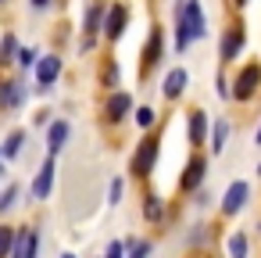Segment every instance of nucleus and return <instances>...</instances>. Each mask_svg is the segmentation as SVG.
<instances>
[{
  "label": "nucleus",
  "instance_id": "obj_1",
  "mask_svg": "<svg viewBox=\"0 0 261 258\" xmlns=\"http://www.w3.org/2000/svg\"><path fill=\"white\" fill-rule=\"evenodd\" d=\"M175 29H179V33H175V47H179V51H186L190 40H200V36H204V11H200L197 0H190V4L179 8Z\"/></svg>",
  "mask_w": 261,
  "mask_h": 258
},
{
  "label": "nucleus",
  "instance_id": "obj_2",
  "mask_svg": "<svg viewBox=\"0 0 261 258\" xmlns=\"http://www.w3.org/2000/svg\"><path fill=\"white\" fill-rule=\"evenodd\" d=\"M154 161H158V140H150V136H147V140L140 144L136 158H133V172H136V176H150Z\"/></svg>",
  "mask_w": 261,
  "mask_h": 258
},
{
  "label": "nucleus",
  "instance_id": "obj_3",
  "mask_svg": "<svg viewBox=\"0 0 261 258\" xmlns=\"http://www.w3.org/2000/svg\"><path fill=\"white\" fill-rule=\"evenodd\" d=\"M257 83H261V68H257V65H247V68L240 72V79H236V90H232V97H240V101L254 97Z\"/></svg>",
  "mask_w": 261,
  "mask_h": 258
},
{
  "label": "nucleus",
  "instance_id": "obj_4",
  "mask_svg": "<svg viewBox=\"0 0 261 258\" xmlns=\"http://www.w3.org/2000/svg\"><path fill=\"white\" fill-rule=\"evenodd\" d=\"M54 172H58V165H54V154L43 161V169H40V176H36V183H33V197H50V190H54Z\"/></svg>",
  "mask_w": 261,
  "mask_h": 258
},
{
  "label": "nucleus",
  "instance_id": "obj_5",
  "mask_svg": "<svg viewBox=\"0 0 261 258\" xmlns=\"http://www.w3.org/2000/svg\"><path fill=\"white\" fill-rule=\"evenodd\" d=\"M36 244H40V233H36V229H22V233H15L11 258H36Z\"/></svg>",
  "mask_w": 261,
  "mask_h": 258
},
{
  "label": "nucleus",
  "instance_id": "obj_6",
  "mask_svg": "<svg viewBox=\"0 0 261 258\" xmlns=\"http://www.w3.org/2000/svg\"><path fill=\"white\" fill-rule=\"evenodd\" d=\"M125 22H129V11H125L122 4H115V8L104 15V33H108L111 40H118V36L125 33Z\"/></svg>",
  "mask_w": 261,
  "mask_h": 258
},
{
  "label": "nucleus",
  "instance_id": "obj_7",
  "mask_svg": "<svg viewBox=\"0 0 261 258\" xmlns=\"http://www.w3.org/2000/svg\"><path fill=\"white\" fill-rule=\"evenodd\" d=\"M247 194H250V186H247V183H232V186L225 190V201H222L225 215H236V212L247 204Z\"/></svg>",
  "mask_w": 261,
  "mask_h": 258
},
{
  "label": "nucleus",
  "instance_id": "obj_8",
  "mask_svg": "<svg viewBox=\"0 0 261 258\" xmlns=\"http://www.w3.org/2000/svg\"><path fill=\"white\" fill-rule=\"evenodd\" d=\"M58 76H61V58H43V61L36 65V83H40V90H47Z\"/></svg>",
  "mask_w": 261,
  "mask_h": 258
},
{
  "label": "nucleus",
  "instance_id": "obj_9",
  "mask_svg": "<svg viewBox=\"0 0 261 258\" xmlns=\"http://www.w3.org/2000/svg\"><path fill=\"white\" fill-rule=\"evenodd\" d=\"M186 90V68H172L168 76H165V86H161V93L165 97H179Z\"/></svg>",
  "mask_w": 261,
  "mask_h": 258
},
{
  "label": "nucleus",
  "instance_id": "obj_10",
  "mask_svg": "<svg viewBox=\"0 0 261 258\" xmlns=\"http://www.w3.org/2000/svg\"><path fill=\"white\" fill-rule=\"evenodd\" d=\"M240 47H243V29H229V33L222 36V58H225V61L236 58Z\"/></svg>",
  "mask_w": 261,
  "mask_h": 258
},
{
  "label": "nucleus",
  "instance_id": "obj_11",
  "mask_svg": "<svg viewBox=\"0 0 261 258\" xmlns=\"http://www.w3.org/2000/svg\"><path fill=\"white\" fill-rule=\"evenodd\" d=\"M65 140H68V122H54V126L47 129V147H50V154H58V151L65 147Z\"/></svg>",
  "mask_w": 261,
  "mask_h": 258
},
{
  "label": "nucleus",
  "instance_id": "obj_12",
  "mask_svg": "<svg viewBox=\"0 0 261 258\" xmlns=\"http://www.w3.org/2000/svg\"><path fill=\"white\" fill-rule=\"evenodd\" d=\"M204 133H207V115L193 111L190 115V144H204Z\"/></svg>",
  "mask_w": 261,
  "mask_h": 258
},
{
  "label": "nucleus",
  "instance_id": "obj_13",
  "mask_svg": "<svg viewBox=\"0 0 261 258\" xmlns=\"http://www.w3.org/2000/svg\"><path fill=\"white\" fill-rule=\"evenodd\" d=\"M204 179V158H197V161H190L186 165V176H182V190H193L197 183Z\"/></svg>",
  "mask_w": 261,
  "mask_h": 258
},
{
  "label": "nucleus",
  "instance_id": "obj_14",
  "mask_svg": "<svg viewBox=\"0 0 261 258\" xmlns=\"http://www.w3.org/2000/svg\"><path fill=\"white\" fill-rule=\"evenodd\" d=\"M158 58H161V33L154 29V33H150V40H147V51H143V61H147V65H158Z\"/></svg>",
  "mask_w": 261,
  "mask_h": 258
},
{
  "label": "nucleus",
  "instance_id": "obj_15",
  "mask_svg": "<svg viewBox=\"0 0 261 258\" xmlns=\"http://www.w3.org/2000/svg\"><path fill=\"white\" fill-rule=\"evenodd\" d=\"M129 108H133V101H129L125 93H115V97L108 101V115H111V119H122Z\"/></svg>",
  "mask_w": 261,
  "mask_h": 258
},
{
  "label": "nucleus",
  "instance_id": "obj_16",
  "mask_svg": "<svg viewBox=\"0 0 261 258\" xmlns=\"http://www.w3.org/2000/svg\"><path fill=\"white\" fill-rule=\"evenodd\" d=\"M225 140H229V126L225 122H215V129H211V151L215 154L225 151Z\"/></svg>",
  "mask_w": 261,
  "mask_h": 258
},
{
  "label": "nucleus",
  "instance_id": "obj_17",
  "mask_svg": "<svg viewBox=\"0 0 261 258\" xmlns=\"http://www.w3.org/2000/svg\"><path fill=\"white\" fill-rule=\"evenodd\" d=\"M18 101H22V86L18 83H4V86H0V104H11L15 108Z\"/></svg>",
  "mask_w": 261,
  "mask_h": 258
},
{
  "label": "nucleus",
  "instance_id": "obj_18",
  "mask_svg": "<svg viewBox=\"0 0 261 258\" xmlns=\"http://www.w3.org/2000/svg\"><path fill=\"white\" fill-rule=\"evenodd\" d=\"M15 247V229L11 226H0V258H8Z\"/></svg>",
  "mask_w": 261,
  "mask_h": 258
},
{
  "label": "nucleus",
  "instance_id": "obj_19",
  "mask_svg": "<svg viewBox=\"0 0 261 258\" xmlns=\"http://www.w3.org/2000/svg\"><path fill=\"white\" fill-rule=\"evenodd\" d=\"M229 254L232 258H247V237L243 233H232L229 237Z\"/></svg>",
  "mask_w": 261,
  "mask_h": 258
},
{
  "label": "nucleus",
  "instance_id": "obj_20",
  "mask_svg": "<svg viewBox=\"0 0 261 258\" xmlns=\"http://www.w3.org/2000/svg\"><path fill=\"white\" fill-rule=\"evenodd\" d=\"M22 140H25V133H11L8 144H4V158H15V154L22 151Z\"/></svg>",
  "mask_w": 261,
  "mask_h": 258
},
{
  "label": "nucleus",
  "instance_id": "obj_21",
  "mask_svg": "<svg viewBox=\"0 0 261 258\" xmlns=\"http://www.w3.org/2000/svg\"><path fill=\"white\" fill-rule=\"evenodd\" d=\"M15 201H18V186H8L4 194H0V212H8V208H15Z\"/></svg>",
  "mask_w": 261,
  "mask_h": 258
},
{
  "label": "nucleus",
  "instance_id": "obj_22",
  "mask_svg": "<svg viewBox=\"0 0 261 258\" xmlns=\"http://www.w3.org/2000/svg\"><path fill=\"white\" fill-rule=\"evenodd\" d=\"M100 26V4H90V11H86V29L93 33Z\"/></svg>",
  "mask_w": 261,
  "mask_h": 258
},
{
  "label": "nucleus",
  "instance_id": "obj_23",
  "mask_svg": "<svg viewBox=\"0 0 261 258\" xmlns=\"http://www.w3.org/2000/svg\"><path fill=\"white\" fill-rule=\"evenodd\" d=\"M136 126H140V129L154 126V111H150V108H140V111H136Z\"/></svg>",
  "mask_w": 261,
  "mask_h": 258
},
{
  "label": "nucleus",
  "instance_id": "obj_24",
  "mask_svg": "<svg viewBox=\"0 0 261 258\" xmlns=\"http://www.w3.org/2000/svg\"><path fill=\"white\" fill-rule=\"evenodd\" d=\"M33 61H36V51H33V47H25V51H18V65H22V68H29Z\"/></svg>",
  "mask_w": 261,
  "mask_h": 258
},
{
  "label": "nucleus",
  "instance_id": "obj_25",
  "mask_svg": "<svg viewBox=\"0 0 261 258\" xmlns=\"http://www.w3.org/2000/svg\"><path fill=\"white\" fill-rule=\"evenodd\" d=\"M118 197H122V179H111V186H108V201L118 204Z\"/></svg>",
  "mask_w": 261,
  "mask_h": 258
},
{
  "label": "nucleus",
  "instance_id": "obj_26",
  "mask_svg": "<svg viewBox=\"0 0 261 258\" xmlns=\"http://www.w3.org/2000/svg\"><path fill=\"white\" fill-rule=\"evenodd\" d=\"M18 51V43H15V36H4V43H0V54H4V58H11Z\"/></svg>",
  "mask_w": 261,
  "mask_h": 258
},
{
  "label": "nucleus",
  "instance_id": "obj_27",
  "mask_svg": "<svg viewBox=\"0 0 261 258\" xmlns=\"http://www.w3.org/2000/svg\"><path fill=\"white\" fill-rule=\"evenodd\" d=\"M161 215V201L158 197H147V219H158Z\"/></svg>",
  "mask_w": 261,
  "mask_h": 258
},
{
  "label": "nucleus",
  "instance_id": "obj_28",
  "mask_svg": "<svg viewBox=\"0 0 261 258\" xmlns=\"http://www.w3.org/2000/svg\"><path fill=\"white\" fill-rule=\"evenodd\" d=\"M147 251H150V244H147V240L133 244V258H147Z\"/></svg>",
  "mask_w": 261,
  "mask_h": 258
},
{
  "label": "nucleus",
  "instance_id": "obj_29",
  "mask_svg": "<svg viewBox=\"0 0 261 258\" xmlns=\"http://www.w3.org/2000/svg\"><path fill=\"white\" fill-rule=\"evenodd\" d=\"M104 258H122V244L118 240H111V247H108V254Z\"/></svg>",
  "mask_w": 261,
  "mask_h": 258
},
{
  "label": "nucleus",
  "instance_id": "obj_30",
  "mask_svg": "<svg viewBox=\"0 0 261 258\" xmlns=\"http://www.w3.org/2000/svg\"><path fill=\"white\" fill-rule=\"evenodd\" d=\"M33 8H36V11H43V8H50V0H33Z\"/></svg>",
  "mask_w": 261,
  "mask_h": 258
},
{
  "label": "nucleus",
  "instance_id": "obj_31",
  "mask_svg": "<svg viewBox=\"0 0 261 258\" xmlns=\"http://www.w3.org/2000/svg\"><path fill=\"white\" fill-rule=\"evenodd\" d=\"M61 258H75V254H61Z\"/></svg>",
  "mask_w": 261,
  "mask_h": 258
},
{
  "label": "nucleus",
  "instance_id": "obj_32",
  "mask_svg": "<svg viewBox=\"0 0 261 258\" xmlns=\"http://www.w3.org/2000/svg\"><path fill=\"white\" fill-rule=\"evenodd\" d=\"M236 4H247V0H236Z\"/></svg>",
  "mask_w": 261,
  "mask_h": 258
},
{
  "label": "nucleus",
  "instance_id": "obj_33",
  "mask_svg": "<svg viewBox=\"0 0 261 258\" xmlns=\"http://www.w3.org/2000/svg\"><path fill=\"white\" fill-rule=\"evenodd\" d=\"M0 158H4V151H0Z\"/></svg>",
  "mask_w": 261,
  "mask_h": 258
}]
</instances>
